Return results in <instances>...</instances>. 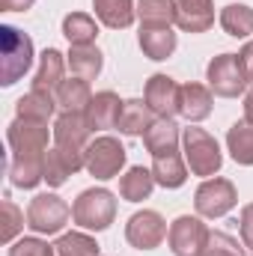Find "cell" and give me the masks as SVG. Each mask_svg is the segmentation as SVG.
<instances>
[{
    "instance_id": "cell-21",
    "label": "cell",
    "mask_w": 253,
    "mask_h": 256,
    "mask_svg": "<svg viewBox=\"0 0 253 256\" xmlns=\"http://www.w3.org/2000/svg\"><path fill=\"white\" fill-rule=\"evenodd\" d=\"M152 176L161 188H182L188 179V167L185 158L179 152H167V155H155L152 161Z\"/></svg>"
},
{
    "instance_id": "cell-11",
    "label": "cell",
    "mask_w": 253,
    "mask_h": 256,
    "mask_svg": "<svg viewBox=\"0 0 253 256\" xmlns=\"http://www.w3.org/2000/svg\"><path fill=\"white\" fill-rule=\"evenodd\" d=\"M90 134H92V128L84 114H60V120L54 122V146L84 161V152L90 146Z\"/></svg>"
},
{
    "instance_id": "cell-36",
    "label": "cell",
    "mask_w": 253,
    "mask_h": 256,
    "mask_svg": "<svg viewBox=\"0 0 253 256\" xmlns=\"http://www.w3.org/2000/svg\"><path fill=\"white\" fill-rule=\"evenodd\" d=\"M238 60L244 66V74H248V80L253 84V42H248L242 51H238Z\"/></svg>"
},
{
    "instance_id": "cell-3",
    "label": "cell",
    "mask_w": 253,
    "mask_h": 256,
    "mask_svg": "<svg viewBox=\"0 0 253 256\" xmlns=\"http://www.w3.org/2000/svg\"><path fill=\"white\" fill-rule=\"evenodd\" d=\"M72 218L80 230H108L116 218V196L108 188H86L78 194L74 206H72Z\"/></svg>"
},
{
    "instance_id": "cell-27",
    "label": "cell",
    "mask_w": 253,
    "mask_h": 256,
    "mask_svg": "<svg viewBox=\"0 0 253 256\" xmlns=\"http://www.w3.org/2000/svg\"><path fill=\"white\" fill-rule=\"evenodd\" d=\"M226 149L232 155L236 164L253 167V122L242 120L226 131Z\"/></svg>"
},
{
    "instance_id": "cell-13",
    "label": "cell",
    "mask_w": 253,
    "mask_h": 256,
    "mask_svg": "<svg viewBox=\"0 0 253 256\" xmlns=\"http://www.w3.org/2000/svg\"><path fill=\"white\" fill-rule=\"evenodd\" d=\"M120 110H122L120 96L110 92V90H104V92H96V96L90 98L84 116H86V122H90L92 131H108V128H116V122H120Z\"/></svg>"
},
{
    "instance_id": "cell-18",
    "label": "cell",
    "mask_w": 253,
    "mask_h": 256,
    "mask_svg": "<svg viewBox=\"0 0 253 256\" xmlns=\"http://www.w3.org/2000/svg\"><path fill=\"white\" fill-rule=\"evenodd\" d=\"M92 9H96V18L110 30H126L137 18L134 0H92Z\"/></svg>"
},
{
    "instance_id": "cell-32",
    "label": "cell",
    "mask_w": 253,
    "mask_h": 256,
    "mask_svg": "<svg viewBox=\"0 0 253 256\" xmlns=\"http://www.w3.org/2000/svg\"><path fill=\"white\" fill-rule=\"evenodd\" d=\"M0 212H3V218H0V238L6 242V244H12L15 242V236L24 230V212L9 200V196H3V202H0Z\"/></svg>"
},
{
    "instance_id": "cell-33",
    "label": "cell",
    "mask_w": 253,
    "mask_h": 256,
    "mask_svg": "<svg viewBox=\"0 0 253 256\" xmlns=\"http://www.w3.org/2000/svg\"><path fill=\"white\" fill-rule=\"evenodd\" d=\"M202 256H244V248H242L232 236H226V232H220V230H208Z\"/></svg>"
},
{
    "instance_id": "cell-16",
    "label": "cell",
    "mask_w": 253,
    "mask_h": 256,
    "mask_svg": "<svg viewBox=\"0 0 253 256\" xmlns=\"http://www.w3.org/2000/svg\"><path fill=\"white\" fill-rule=\"evenodd\" d=\"M66 63L63 54L57 48H45L42 57H39V72L33 78V86L30 90H39V92H57V86L63 84V72H66Z\"/></svg>"
},
{
    "instance_id": "cell-38",
    "label": "cell",
    "mask_w": 253,
    "mask_h": 256,
    "mask_svg": "<svg viewBox=\"0 0 253 256\" xmlns=\"http://www.w3.org/2000/svg\"><path fill=\"white\" fill-rule=\"evenodd\" d=\"M244 120L253 122V86H250V92L244 96Z\"/></svg>"
},
{
    "instance_id": "cell-29",
    "label": "cell",
    "mask_w": 253,
    "mask_h": 256,
    "mask_svg": "<svg viewBox=\"0 0 253 256\" xmlns=\"http://www.w3.org/2000/svg\"><path fill=\"white\" fill-rule=\"evenodd\" d=\"M220 27L236 39H248L253 33V9L248 3H226L220 9Z\"/></svg>"
},
{
    "instance_id": "cell-25",
    "label": "cell",
    "mask_w": 253,
    "mask_h": 256,
    "mask_svg": "<svg viewBox=\"0 0 253 256\" xmlns=\"http://www.w3.org/2000/svg\"><path fill=\"white\" fill-rule=\"evenodd\" d=\"M54 108H57V98L51 92H39V90H30L27 96H21L15 102V114L21 120H36V122H48L54 116Z\"/></svg>"
},
{
    "instance_id": "cell-26",
    "label": "cell",
    "mask_w": 253,
    "mask_h": 256,
    "mask_svg": "<svg viewBox=\"0 0 253 256\" xmlns=\"http://www.w3.org/2000/svg\"><path fill=\"white\" fill-rule=\"evenodd\" d=\"M155 185H158V182H155L152 170H146V167H131L126 176L120 179V194H122V200H128V202H143V200L152 196V188H155Z\"/></svg>"
},
{
    "instance_id": "cell-6",
    "label": "cell",
    "mask_w": 253,
    "mask_h": 256,
    "mask_svg": "<svg viewBox=\"0 0 253 256\" xmlns=\"http://www.w3.org/2000/svg\"><path fill=\"white\" fill-rule=\"evenodd\" d=\"M206 80H208V90L214 96H220V98H236L250 84L238 54H218L206 68Z\"/></svg>"
},
{
    "instance_id": "cell-24",
    "label": "cell",
    "mask_w": 253,
    "mask_h": 256,
    "mask_svg": "<svg viewBox=\"0 0 253 256\" xmlns=\"http://www.w3.org/2000/svg\"><path fill=\"white\" fill-rule=\"evenodd\" d=\"M155 114H152V108L146 104V102H140V98H128L122 102V110H120V122L116 128L128 134V137H137V134H146V128L152 126L155 120H152Z\"/></svg>"
},
{
    "instance_id": "cell-2",
    "label": "cell",
    "mask_w": 253,
    "mask_h": 256,
    "mask_svg": "<svg viewBox=\"0 0 253 256\" xmlns=\"http://www.w3.org/2000/svg\"><path fill=\"white\" fill-rule=\"evenodd\" d=\"M33 66V39L12 24L0 27V84H18Z\"/></svg>"
},
{
    "instance_id": "cell-8",
    "label": "cell",
    "mask_w": 253,
    "mask_h": 256,
    "mask_svg": "<svg viewBox=\"0 0 253 256\" xmlns=\"http://www.w3.org/2000/svg\"><path fill=\"white\" fill-rule=\"evenodd\" d=\"M236 202H238L236 185H232L230 179H220V176L206 179V182L196 188V194H194L196 214H200V218H212V220L230 214V212L236 208Z\"/></svg>"
},
{
    "instance_id": "cell-1",
    "label": "cell",
    "mask_w": 253,
    "mask_h": 256,
    "mask_svg": "<svg viewBox=\"0 0 253 256\" xmlns=\"http://www.w3.org/2000/svg\"><path fill=\"white\" fill-rule=\"evenodd\" d=\"M6 140L12 149L9 158V182L15 188H36L45 182V155H48V122L15 116L6 128Z\"/></svg>"
},
{
    "instance_id": "cell-17",
    "label": "cell",
    "mask_w": 253,
    "mask_h": 256,
    "mask_svg": "<svg viewBox=\"0 0 253 256\" xmlns=\"http://www.w3.org/2000/svg\"><path fill=\"white\" fill-rule=\"evenodd\" d=\"M179 140H182V134H179V126L173 120H155L143 134V143L152 152V158L167 155V152H179Z\"/></svg>"
},
{
    "instance_id": "cell-31",
    "label": "cell",
    "mask_w": 253,
    "mask_h": 256,
    "mask_svg": "<svg viewBox=\"0 0 253 256\" xmlns=\"http://www.w3.org/2000/svg\"><path fill=\"white\" fill-rule=\"evenodd\" d=\"M54 256H98V242L86 232H66L54 244Z\"/></svg>"
},
{
    "instance_id": "cell-30",
    "label": "cell",
    "mask_w": 253,
    "mask_h": 256,
    "mask_svg": "<svg viewBox=\"0 0 253 256\" xmlns=\"http://www.w3.org/2000/svg\"><path fill=\"white\" fill-rule=\"evenodd\" d=\"M63 36L68 39V45H92L98 36V24L86 12H72L63 18Z\"/></svg>"
},
{
    "instance_id": "cell-35",
    "label": "cell",
    "mask_w": 253,
    "mask_h": 256,
    "mask_svg": "<svg viewBox=\"0 0 253 256\" xmlns=\"http://www.w3.org/2000/svg\"><path fill=\"white\" fill-rule=\"evenodd\" d=\"M238 230H242V242H244V248H253V202H248V206L242 208Z\"/></svg>"
},
{
    "instance_id": "cell-4",
    "label": "cell",
    "mask_w": 253,
    "mask_h": 256,
    "mask_svg": "<svg viewBox=\"0 0 253 256\" xmlns=\"http://www.w3.org/2000/svg\"><path fill=\"white\" fill-rule=\"evenodd\" d=\"M182 146H185V161H188V167H190L194 176H206V179H208V176H214V173L220 170L224 155H220L218 140H214L208 131H202V128H196V126L185 128Z\"/></svg>"
},
{
    "instance_id": "cell-10",
    "label": "cell",
    "mask_w": 253,
    "mask_h": 256,
    "mask_svg": "<svg viewBox=\"0 0 253 256\" xmlns=\"http://www.w3.org/2000/svg\"><path fill=\"white\" fill-rule=\"evenodd\" d=\"M206 238H208V226L200 218H190V214L176 218L170 224V232H167L173 256H202Z\"/></svg>"
},
{
    "instance_id": "cell-9",
    "label": "cell",
    "mask_w": 253,
    "mask_h": 256,
    "mask_svg": "<svg viewBox=\"0 0 253 256\" xmlns=\"http://www.w3.org/2000/svg\"><path fill=\"white\" fill-rule=\"evenodd\" d=\"M126 238L134 250H155L167 238V220L152 208L134 212L126 224Z\"/></svg>"
},
{
    "instance_id": "cell-5",
    "label": "cell",
    "mask_w": 253,
    "mask_h": 256,
    "mask_svg": "<svg viewBox=\"0 0 253 256\" xmlns=\"http://www.w3.org/2000/svg\"><path fill=\"white\" fill-rule=\"evenodd\" d=\"M122 167H126V146L116 137H108V134L96 137L84 152V170L102 182L116 179Z\"/></svg>"
},
{
    "instance_id": "cell-37",
    "label": "cell",
    "mask_w": 253,
    "mask_h": 256,
    "mask_svg": "<svg viewBox=\"0 0 253 256\" xmlns=\"http://www.w3.org/2000/svg\"><path fill=\"white\" fill-rule=\"evenodd\" d=\"M36 0H0V9L3 12H27Z\"/></svg>"
},
{
    "instance_id": "cell-12",
    "label": "cell",
    "mask_w": 253,
    "mask_h": 256,
    "mask_svg": "<svg viewBox=\"0 0 253 256\" xmlns=\"http://www.w3.org/2000/svg\"><path fill=\"white\" fill-rule=\"evenodd\" d=\"M179 90L182 84H176L170 74H152L146 80V104L152 108V114L158 120H173L179 114Z\"/></svg>"
},
{
    "instance_id": "cell-22",
    "label": "cell",
    "mask_w": 253,
    "mask_h": 256,
    "mask_svg": "<svg viewBox=\"0 0 253 256\" xmlns=\"http://www.w3.org/2000/svg\"><path fill=\"white\" fill-rule=\"evenodd\" d=\"M54 98H57V108H63V114H84L86 104H90V98H92L90 80H84V78H68V80H63V84L57 86Z\"/></svg>"
},
{
    "instance_id": "cell-19",
    "label": "cell",
    "mask_w": 253,
    "mask_h": 256,
    "mask_svg": "<svg viewBox=\"0 0 253 256\" xmlns=\"http://www.w3.org/2000/svg\"><path fill=\"white\" fill-rule=\"evenodd\" d=\"M78 170H84V161L80 158H74V155H68L63 149H48V155H45V182L51 185V188H60L68 182V176H74Z\"/></svg>"
},
{
    "instance_id": "cell-7",
    "label": "cell",
    "mask_w": 253,
    "mask_h": 256,
    "mask_svg": "<svg viewBox=\"0 0 253 256\" xmlns=\"http://www.w3.org/2000/svg\"><path fill=\"white\" fill-rule=\"evenodd\" d=\"M72 218V208L66 206L57 194H36L30 208H27V226L39 236H54L60 232Z\"/></svg>"
},
{
    "instance_id": "cell-15",
    "label": "cell",
    "mask_w": 253,
    "mask_h": 256,
    "mask_svg": "<svg viewBox=\"0 0 253 256\" xmlns=\"http://www.w3.org/2000/svg\"><path fill=\"white\" fill-rule=\"evenodd\" d=\"M212 90L202 86V84H182L179 90V114L190 120V122H202L208 114H212Z\"/></svg>"
},
{
    "instance_id": "cell-20",
    "label": "cell",
    "mask_w": 253,
    "mask_h": 256,
    "mask_svg": "<svg viewBox=\"0 0 253 256\" xmlns=\"http://www.w3.org/2000/svg\"><path fill=\"white\" fill-rule=\"evenodd\" d=\"M137 42L149 60H167L176 51V33L170 27H140Z\"/></svg>"
},
{
    "instance_id": "cell-23",
    "label": "cell",
    "mask_w": 253,
    "mask_h": 256,
    "mask_svg": "<svg viewBox=\"0 0 253 256\" xmlns=\"http://www.w3.org/2000/svg\"><path fill=\"white\" fill-rule=\"evenodd\" d=\"M102 66H104V54L96 45H72V51H68V68H72L74 78L96 80L102 74Z\"/></svg>"
},
{
    "instance_id": "cell-34",
    "label": "cell",
    "mask_w": 253,
    "mask_h": 256,
    "mask_svg": "<svg viewBox=\"0 0 253 256\" xmlns=\"http://www.w3.org/2000/svg\"><path fill=\"white\" fill-rule=\"evenodd\" d=\"M9 256H54V244H48L42 238H18V242H12Z\"/></svg>"
},
{
    "instance_id": "cell-28",
    "label": "cell",
    "mask_w": 253,
    "mask_h": 256,
    "mask_svg": "<svg viewBox=\"0 0 253 256\" xmlns=\"http://www.w3.org/2000/svg\"><path fill=\"white\" fill-rule=\"evenodd\" d=\"M140 27H170L176 24V0H137Z\"/></svg>"
},
{
    "instance_id": "cell-14",
    "label": "cell",
    "mask_w": 253,
    "mask_h": 256,
    "mask_svg": "<svg viewBox=\"0 0 253 256\" xmlns=\"http://www.w3.org/2000/svg\"><path fill=\"white\" fill-rule=\"evenodd\" d=\"M214 24L212 0H176V27L185 33H206Z\"/></svg>"
}]
</instances>
